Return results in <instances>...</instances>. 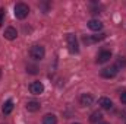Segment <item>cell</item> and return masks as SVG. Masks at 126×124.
Segmentation results:
<instances>
[{"instance_id": "obj_15", "label": "cell", "mask_w": 126, "mask_h": 124, "mask_svg": "<svg viewBox=\"0 0 126 124\" xmlns=\"http://www.w3.org/2000/svg\"><path fill=\"white\" fill-rule=\"evenodd\" d=\"M116 67H126V57H119L117 63H116Z\"/></svg>"}, {"instance_id": "obj_11", "label": "cell", "mask_w": 126, "mask_h": 124, "mask_svg": "<svg viewBox=\"0 0 126 124\" xmlns=\"http://www.w3.org/2000/svg\"><path fill=\"white\" fill-rule=\"evenodd\" d=\"M40 102L38 101H28V104H27V110L30 111V112H35V111H38L40 110Z\"/></svg>"}, {"instance_id": "obj_13", "label": "cell", "mask_w": 126, "mask_h": 124, "mask_svg": "<svg viewBox=\"0 0 126 124\" xmlns=\"http://www.w3.org/2000/svg\"><path fill=\"white\" fill-rule=\"evenodd\" d=\"M56 123H57V120H56V115H53V114H47V115L43 117V124H56Z\"/></svg>"}, {"instance_id": "obj_3", "label": "cell", "mask_w": 126, "mask_h": 124, "mask_svg": "<svg viewBox=\"0 0 126 124\" xmlns=\"http://www.w3.org/2000/svg\"><path fill=\"white\" fill-rule=\"evenodd\" d=\"M66 42H67V47H69V51L70 53H78L79 51L78 41H76V37L73 34H67L66 35Z\"/></svg>"}, {"instance_id": "obj_6", "label": "cell", "mask_w": 126, "mask_h": 124, "mask_svg": "<svg viewBox=\"0 0 126 124\" xmlns=\"http://www.w3.org/2000/svg\"><path fill=\"white\" fill-rule=\"evenodd\" d=\"M93 101H94V98H93L91 93H82L81 98H79V102H81V105H84V107H90V105L93 104Z\"/></svg>"}, {"instance_id": "obj_1", "label": "cell", "mask_w": 126, "mask_h": 124, "mask_svg": "<svg viewBox=\"0 0 126 124\" xmlns=\"http://www.w3.org/2000/svg\"><path fill=\"white\" fill-rule=\"evenodd\" d=\"M28 13H30L28 4H25V3H18V4L15 6V16H16L18 19H25V18L28 16Z\"/></svg>"}, {"instance_id": "obj_5", "label": "cell", "mask_w": 126, "mask_h": 124, "mask_svg": "<svg viewBox=\"0 0 126 124\" xmlns=\"http://www.w3.org/2000/svg\"><path fill=\"white\" fill-rule=\"evenodd\" d=\"M30 91L34 95H40V93H43V91H44V85L41 82H32L31 85H30Z\"/></svg>"}, {"instance_id": "obj_7", "label": "cell", "mask_w": 126, "mask_h": 124, "mask_svg": "<svg viewBox=\"0 0 126 124\" xmlns=\"http://www.w3.org/2000/svg\"><path fill=\"white\" fill-rule=\"evenodd\" d=\"M111 59V53L110 51H101L97 57V63L98 64H103V63H107L109 60Z\"/></svg>"}, {"instance_id": "obj_9", "label": "cell", "mask_w": 126, "mask_h": 124, "mask_svg": "<svg viewBox=\"0 0 126 124\" xmlns=\"http://www.w3.org/2000/svg\"><path fill=\"white\" fill-rule=\"evenodd\" d=\"M18 37V32H16V29L13 28V26H9V28H6V31H4V38L6 39H15Z\"/></svg>"}, {"instance_id": "obj_17", "label": "cell", "mask_w": 126, "mask_h": 124, "mask_svg": "<svg viewBox=\"0 0 126 124\" xmlns=\"http://www.w3.org/2000/svg\"><path fill=\"white\" fill-rule=\"evenodd\" d=\"M3 18H4V9H0V26L3 25Z\"/></svg>"}, {"instance_id": "obj_4", "label": "cell", "mask_w": 126, "mask_h": 124, "mask_svg": "<svg viewBox=\"0 0 126 124\" xmlns=\"http://www.w3.org/2000/svg\"><path fill=\"white\" fill-rule=\"evenodd\" d=\"M116 74H117V67L116 66H110V67H106V69L101 70V76L104 79H111Z\"/></svg>"}, {"instance_id": "obj_12", "label": "cell", "mask_w": 126, "mask_h": 124, "mask_svg": "<svg viewBox=\"0 0 126 124\" xmlns=\"http://www.w3.org/2000/svg\"><path fill=\"white\" fill-rule=\"evenodd\" d=\"M3 114H10L12 111H13V102L9 99V101H6L4 104H3Z\"/></svg>"}, {"instance_id": "obj_19", "label": "cell", "mask_w": 126, "mask_h": 124, "mask_svg": "<svg viewBox=\"0 0 126 124\" xmlns=\"http://www.w3.org/2000/svg\"><path fill=\"white\" fill-rule=\"evenodd\" d=\"M101 124H109V123H101Z\"/></svg>"}, {"instance_id": "obj_20", "label": "cell", "mask_w": 126, "mask_h": 124, "mask_svg": "<svg viewBox=\"0 0 126 124\" xmlns=\"http://www.w3.org/2000/svg\"><path fill=\"white\" fill-rule=\"evenodd\" d=\"M73 124H79V123H73Z\"/></svg>"}, {"instance_id": "obj_10", "label": "cell", "mask_w": 126, "mask_h": 124, "mask_svg": "<svg viewBox=\"0 0 126 124\" xmlns=\"http://www.w3.org/2000/svg\"><path fill=\"white\" fill-rule=\"evenodd\" d=\"M98 104H100V105H101V108H104V110H110V108L113 107V102H111V99H109V98H106V96L100 98Z\"/></svg>"}, {"instance_id": "obj_8", "label": "cell", "mask_w": 126, "mask_h": 124, "mask_svg": "<svg viewBox=\"0 0 126 124\" xmlns=\"http://www.w3.org/2000/svg\"><path fill=\"white\" fill-rule=\"evenodd\" d=\"M88 28H90L91 31H101V29H103V24H101L98 19H91V21L88 22Z\"/></svg>"}, {"instance_id": "obj_14", "label": "cell", "mask_w": 126, "mask_h": 124, "mask_svg": "<svg viewBox=\"0 0 126 124\" xmlns=\"http://www.w3.org/2000/svg\"><path fill=\"white\" fill-rule=\"evenodd\" d=\"M101 118H103V114H101L100 111H95V112H93V114H91L90 121H91V123H97V121H100Z\"/></svg>"}, {"instance_id": "obj_16", "label": "cell", "mask_w": 126, "mask_h": 124, "mask_svg": "<svg viewBox=\"0 0 126 124\" xmlns=\"http://www.w3.org/2000/svg\"><path fill=\"white\" fill-rule=\"evenodd\" d=\"M27 70H28L30 73H32V74H35V73H37V67H35V66H28V67H27Z\"/></svg>"}, {"instance_id": "obj_18", "label": "cell", "mask_w": 126, "mask_h": 124, "mask_svg": "<svg viewBox=\"0 0 126 124\" xmlns=\"http://www.w3.org/2000/svg\"><path fill=\"white\" fill-rule=\"evenodd\" d=\"M120 102L122 104H126V91L122 92V95H120Z\"/></svg>"}, {"instance_id": "obj_2", "label": "cell", "mask_w": 126, "mask_h": 124, "mask_svg": "<svg viewBox=\"0 0 126 124\" xmlns=\"http://www.w3.org/2000/svg\"><path fill=\"white\" fill-rule=\"evenodd\" d=\"M30 56L34 60H43L44 56H46V50L41 45H32L31 50H30Z\"/></svg>"}]
</instances>
